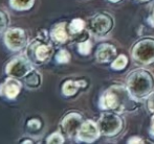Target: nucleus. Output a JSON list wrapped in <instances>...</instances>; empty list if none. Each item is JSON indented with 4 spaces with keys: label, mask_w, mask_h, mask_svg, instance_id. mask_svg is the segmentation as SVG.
Returning <instances> with one entry per match:
<instances>
[{
    "label": "nucleus",
    "mask_w": 154,
    "mask_h": 144,
    "mask_svg": "<svg viewBox=\"0 0 154 144\" xmlns=\"http://www.w3.org/2000/svg\"><path fill=\"white\" fill-rule=\"evenodd\" d=\"M100 107L106 111L122 113L135 109L136 101L128 88L120 85H113L108 88L102 95Z\"/></svg>",
    "instance_id": "obj_1"
},
{
    "label": "nucleus",
    "mask_w": 154,
    "mask_h": 144,
    "mask_svg": "<svg viewBox=\"0 0 154 144\" xmlns=\"http://www.w3.org/2000/svg\"><path fill=\"white\" fill-rule=\"evenodd\" d=\"M127 88L135 99H143L152 93L154 76L145 69L132 71L127 77Z\"/></svg>",
    "instance_id": "obj_2"
},
{
    "label": "nucleus",
    "mask_w": 154,
    "mask_h": 144,
    "mask_svg": "<svg viewBox=\"0 0 154 144\" xmlns=\"http://www.w3.org/2000/svg\"><path fill=\"white\" fill-rule=\"evenodd\" d=\"M97 126L104 136L113 137L116 136L122 131L123 121L120 116L113 113H104L97 122Z\"/></svg>",
    "instance_id": "obj_3"
},
{
    "label": "nucleus",
    "mask_w": 154,
    "mask_h": 144,
    "mask_svg": "<svg viewBox=\"0 0 154 144\" xmlns=\"http://www.w3.org/2000/svg\"><path fill=\"white\" fill-rule=\"evenodd\" d=\"M132 55L134 60L143 64H150L154 62V40L144 39L134 45Z\"/></svg>",
    "instance_id": "obj_4"
},
{
    "label": "nucleus",
    "mask_w": 154,
    "mask_h": 144,
    "mask_svg": "<svg viewBox=\"0 0 154 144\" xmlns=\"http://www.w3.org/2000/svg\"><path fill=\"white\" fill-rule=\"evenodd\" d=\"M113 27V20L110 16L105 14H99L94 16L90 21L89 28L94 36H106Z\"/></svg>",
    "instance_id": "obj_5"
},
{
    "label": "nucleus",
    "mask_w": 154,
    "mask_h": 144,
    "mask_svg": "<svg viewBox=\"0 0 154 144\" xmlns=\"http://www.w3.org/2000/svg\"><path fill=\"white\" fill-rule=\"evenodd\" d=\"M32 52L31 57L34 55L38 62H45L53 55L54 48L40 37V40H35L29 45L27 53Z\"/></svg>",
    "instance_id": "obj_6"
},
{
    "label": "nucleus",
    "mask_w": 154,
    "mask_h": 144,
    "mask_svg": "<svg viewBox=\"0 0 154 144\" xmlns=\"http://www.w3.org/2000/svg\"><path fill=\"white\" fill-rule=\"evenodd\" d=\"M32 70V64L23 57H17L11 61L6 66V73L15 78L25 77Z\"/></svg>",
    "instance_id": "obj_7"
},
{
    "label": "nucleus",
    "mask_w": 154,
    "mask_h": 144,
    "mask_svg": "<svg viewBox=\"0 0 154 144\" xmlns=\"http://www.w3.org/2000/svg\"><path fill=\"white\" fill-rule=\"evenodd\" d=\"M5 44L11 50H20L26 44V35L22 29L12 28L6 31L4 36Z\"/></svg>",
    "instance_id": "obj_8"
},
{
    "label": "nucleus",
    "mask_w": 154,
    "mask_h": 144,
    "mask_svg": "<svg viewBox=\"0 0 154 144\" xmlns=\"http://www.w3.org/2000/svg\"><path fill=\"white\" fill-rule=\"evenodd\" d=\"M83 124L82 116L78 113H70L65 116V118L62 121V131L67 137L71 138L78 135L79 130L81 128Z\"/></svg>",
    "instance_id": "obj_9"
},
{
    "label": "nucleus",
    "mask_w": 154,
    "mask_h": 144,
    "mask_svg": "<svg viewBox=\"0 0 154 144\" xmlns=\"http://www.w3.org/2000/svg\"><path fill=\"white\" fill-rule=\"evenodd\" d=\"M100 133L101 132H100L97 124H95L91 120H87V121L83 122L77 137L82 142L91 143L99 138Z\"/></svg>",
    "instance_id": "obj_10"
},
{
    "label": "nucleus",
    "mask_w": 154,
    "mask_h": 144,
    "mask_svg": "<svg viewBox=\"0 0 154 144\" xmlns=\"http://www.w3.org/2000/svg\"><path fill=\"white\" fill-rule=\"evenodd\" d=\"M95 57L100 63H108V62H111L112 60L116 59V49L113 45L104 43L97 47Z\"/></svg>",
    "instance_id": "obj_11"
},
{
    "label": "nucleus",
    "mask_w": 154,
    "mask_h": 144,
    "mask_svg": "<svg viewBox=\"0 0 154 144\" xmlns=\"http://www.w3.org/2000/svg\"><path fill=\"white\" fill-rule=\"evenodd\" d=\"M21 89V84L19 83L15 77H11V78L6 79L5 83L1 86V91L5 97L8 99H13L19 94Z\"/></svg>",
    "instance_id": "obj_12"
},
{
    "label": "nucleus",
    "mask_w": 154,
    "mask_h": 144,
    "mask_svg": "<svg viewBox=\"0 0 154 144\" xmlns=\"http://www.w3.org/2000/svg\"><path fill=\"white\" fill-rule=\"evenodd\" d=\"M86 81H65V84L62 87L63 94L66 96H72L77 93V91L79 90V88L85 87Z\"/></svg>",
    "instance_id": "obj_13"
},
{
    "label": "nucleus",
    "mask_w": 154,
    "mask_h": 144,
    "mask_svg": "<svg viewBox=\"0 0 154 144\" xmlns=\"http://www.w3.org/2000/svg\"><path fill=\"white\" fill-rule=\"evenodd\" d=\"M51 38L54 41L58 43H64L68 39L67 35L66 27H65V23H60V24L56 25L54 29L51 31Z\"/></svg>",
    "instance_id": "obj_14"
},
{
    "label": "nucleus",
    "mask_w": 154,
    "mask_h": 144,
    "mask_svg": "<svg viewBox=\"0 0 154 144\" xmlns=\"http://www.w3.org/2000/svg\"><path fill=\"white\" fill-rule=\"evenodd\" d=\"M25 85L31 89L38 88L41 85V74L36 70H32L29 74L25 76Z\"/></svg>",
    "instance_id": "obj_15"
},
{
    "label": "nucleus",
    "mask_w": 154,
    "mask_h": 144,
    "mask_svg": "<svg viewBox=\"0 0 154 144\" xmlns=\"http://www.w3.org/2000/svg\"><path fill=\"white\" fill-rule=\"evenodd\" d=\"M85 27V22H84L82 19H73L71 21V23L69 24V33L72 34V35H77L80 34Z\"/></svg>",
    "instance_id": "obj_16"
},
{
    "label": "nucleus",
    "mask_w": 154,
    "mask_h": 144,
    "mask_svg": "<svg viewBox=\"0 0 154 144\" xmlns=\"http://www.w3.org/2000/svg\"><path fill=\"white\" fill-rule=\"evenodd\" d=\"M32 4H34V0H11V5L15 10H29L32 7Z\"/></svg>",
    "instance_id": "obj_17"
},
{
    "label": "nucleus",
    "mask_w": 154,
    "mask_h": 144,
    "mask_svg": "<svg viewBox=\"0 0 154 144\" xmlns=\"http://www.w3.org/2000/svg\"><path fill=\"white\" fill-rule=\"evenodd\" d=\"M127 63H128L127 57L124 54H121L114 59L113 63L111 64V68L114 70H123L127 66Z\"/></svg>",
    "instance_id": "obj_18"
},
{
    "label": "nucleus",
    "mask_w": 154,
    "mask_h": 144,
    "mask_svg": "<svg viewBox=\"0 0 154 144\" xmlns=\"http://www.w3.org/2000/svg\"><path fill=\"white\" fill-rule=\"evenodd\" d=\"M91 42L88 40L86 41H83V42L79 43V45H78V49H79V52L81 53V54H84V55H87L89 54V52L91 51Z\"/></svg>",
    "instance_id": "obj_19"
},
{
    "label": "nucleus",
    "mask_w": 154,
    "mask_h": 144,
    "mask_svg": "<svg viewBox=\"0 0 154 144\" xmlns=\"http://www.w3.org/2000/svg\"><path fill=\"white\" fill-rule=\"evenodd\" d=\"M56 60H57L58 63H61V64L67 63V62L70 60V54H69V52L67 50L62 49V50H60L59 52L57 53Z\"/></svg>",
    "instance_id": "obj_20"
},
{
    "label": "nucleus",
    "mask_w": 154,
    "mask_h": 144,
    "mask_svg": "<svg viewBox=\"0 0 154 144\" xmlns=\"http://www.w3.org/2000/svg\"><path fill=\"white\" fill-rule=\"evenodd\" d=\"M64 142V138L61 134L59 133H54L53 135L47 138V143H63Z\"/></svg>",
    "instance_id": "obj_21"
},
{
    "label": "nucleus",
    "mask_w": 154,
    "mask_h": 144,
    "mask_svg": "<svg viewBox=\"0 0 154 144\" xmlns=\"http://www.w3.org/2000/svg\"><path fill=\"white\" fill-rule=\"evenodd\" d=\"M147 108L152 114H154V93H151L147 99Z\"/></svg>",
    "instance_id": "obj_22"
},
{
    "label": "nucleus",
    "mask_w": 154,
    "mask_h": 144,
    "mask_svg": "<svg viewBox=\"0 0 154 144\" xmlns=\"http://www.w3.org/2000/svg\"><path fill=\"white\" fill-rule=\"evenodd\" d=\"M29 128H32V130H38V128H40L41 126V122L39 121V120L37 119H32L31 121H29Z\"/></svg>",
    "instance_id": "obj_23"
},
{
    "label": "nucleus",
    "mask_w": 154,
    "mask_h": 144,
    "mask_svg": "<svg viewBox=\"0 0 154 144\" xmlns=\"http://www.w3.org/2000/svg\"><path fill=\"white\" fill-rule=\"evenodd\" d=\"M6 26V18L4 16V14H2L0 12V33L4 29V27Z\"/></svg>",
    "instance_id": "obj_24"
},
{
    "label": "nucleus",
    "mask_w": 154,
    "mask_h": 144,
    "mask_svg": "<svg viewBox=\"0 0 154 144\" xmlns=\"http://www.w3.org/2000/svg\"><path fill=\"white\" fill-rule=\"evenodd\" d=\"M128 143H144V141L140 138H137V137H132L128 140Z\"/></svg>",
    "instance_id": "obj_25"
},
{
    "label": "nucleus",
    "mask_w": 154,
    "mask_h": 144,
    "mask_svg": "<svg viewBox=\"0 0 154 144\" xmlns=\"http://www.w3.org/2000/svg\"><path fill=\"white\" fill-rule=\"evenodd\" d=\"M151 130H152V132L154 134V116L152 117V119H151Z\"/></svg>",
    "instance_id": "obj_26"
},
{
    "label": "nucleus",
    "mask_w": 154,
    "mask_h": 144,
    "mask_svg": "<svg viewBox=\"0 0 154 144\" xmlns=\"http://www.w3.org/2000/svg\"><path fill=\"white\" fill-rule=\"evenodd\" d=\"M152 22L154 23V8H153V12H152Z\"/></svg>",
    "instance_id": "obj_27"
},
{
    "label": "nucleus",
    "mask_w": 154,
    "mask_h": 144,
    "mask_svg": "<svg viewBox=\"0 0 154 144\" xmlns=\"http://www.w3.org/2000/svg\"><path fill=\"white\" fill-rule=\"evenodd\" d=\"M110 1H112V2H119V1H121V0H110Z\"/></svg>",
    "instance_id": "obj_28"
},
{
    "label": "nucleus",
    "mask_w": 154,
    "mask_h": 144,
    "mask_svg": "<svg viewBox=\"0 0 154 144\" xmlns=\"http://www.w3.org/2000/svg\"><path fill=\"white\" fill-rule=\"evenodd\" d=\"M140 1H149V0H140Z\"/></svg>",
    "instance_id": "obj_29"
}]
</instances>
